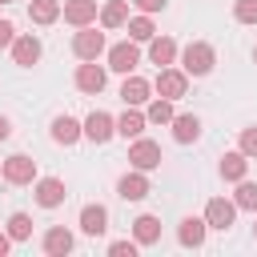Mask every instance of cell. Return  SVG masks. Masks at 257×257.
Returning a JSON list of instances; mask_svg holds the SVG:
<instances>
[{
  "label": "cell",
  "instance_id": "1",
  "mask_svg": "<svg viewBox=\"0 0 257 257\" xmlns=\"http://www.w3.org/2000/svg\"><path fill=\"white\" fill-rule=\"evenodd\" d=\"M213 64H217L213 44L193 40V44H185V48H181V68H185L189 76H209V72H213Z\"/></svg>",
  "mask_w": 257,
  "mask_h": 257
},
{
  "label": "cell",
  "instance_id": "2",
  "mask_svg": "<svg viewBox=\"0 0 257 257\" xmlns=\"http://www.w3.org/2000/svg\"><path fill=\"white\" fill-rule=\"evenodd\" d=\"M161 145L157 141H149V137H137L133 145H128V165L133 169H141V173H153V169H161Z\"/></svg>",
  "mask_w": 257,
  "mask_h": 257
},
{
  "label": "cell",
  "instance_id": "3",
  "mask_svg": "<svg viewBox=\"0 0 257 257\" xmlns=\"http://www.w3.org/2000/svg\"><path fill=\"white\" fill-rule=\"evenodd\" d=\"M153 88H157V96H169V100H177V96H185V88H189V72H185V68H173V64H165V68H157V80H153Z\"/></svg>",
  "mask_w": 257,
  "mask_h": 257
},
{
  "label": "cell",
  "instance_id": "4",
  "mask_svg": "<svg viewBox=\"0 0 257 257\" xmlns=\"http://www.w3.org/2000/svg\"><path fill=\"white\" fill-rule=\"evenodd\" d=\"M0 173H4L8 185H32V181H36V161H32L28 153H12V157L0 165Z\"/></svg>",
  "mask_w": 257,
  "mask_h": 257
},
{
  "label": "cell",
  "instance_id": "5",
  "mask_svg": "<svg viewBox=\"0 0 257 257\" xmlns=\"http://www.w3.org/2000/svg\"><path fill=\"white\" fill-rule=\"evenodd\" d=\"M32 193H36V205H40V209H56V205H64V197H68V189H64L60 177H36V181H32Z\"/></svg>",
  "mask_w": 257,
  "mask_h": 257
},
{
  "label": "cell",
  "instance_id": "6",
  "mask_svg": "<svg viewBox=\"0 0 257 257\" xmlns=\"http://www.w3.org/2000/svg\"><path fill=\"white\" fill-rule=\"evenodd\" d=\"M205 221H209V229H221V233H229V229H233V221H237V201L213 197V201L205 205Z\"/></svg>",
  "mask_w": 257,
  "mask_h": 257
},
{
  "label": "cell",
  "instance_id": "7",
  "mask_svg": "<svg viewBox=\"0 0 257 257\" xmlns=\"http://www.w3.org/2000/svg\"><path fill=\"white\" fill-rule=\"evenodd\" d=\"M72 52H76L80 60H96V56L104 52V32H96L92 24H84V28L72 36Z\"/></svg>",
  "mask_w": 257,
  "mask_h": 257
},
{
  "label": "cell",
  "instance_id": "8",
  "mask_svg": "<svg viewBox=\"0 0 257 257\" xmlns=\"http://www.w3.org/2000/svg\"><path fill=\"white\" fill-rule=\"evenodd\" d=\"M137 64H141V48H137V40H120V44L108 48V68H112V72H124V76H128Z\"/></svg>",
  "mask_w": 257,
  "mask_h": 257
},
{
  "label": "cell",
  "instance_id": "9",
  "mask_svg": "<svg viewBox=\"0 0 257 257\" xmlns=\"http://www.w3.org/2000/svg\"><path fill=\"white\" fill-rule=\"evenodd\" d=\"M84 137L92 141V145H104V141H112L116 137V116H108V112H88L84 116Z\"/></svg>",
  "mask_w": 257,
  "mask_h": 257
},
{
  "label": "cell",
  "instance_id": "10",
  "mask_svg": "<svg viewBox=\"0 0 257 257\" xmlns=\"http://www.w3.org/2000/svg\"><path fill=\"white\" fill-rule=\"evenodd\" d=\"M108 64H96V60H84L80 68H76V88L80 92H88V96H96L100 88H104V80H108V72H104Z\"/></svg>",
  "mask_w": 257,
  "mask_h": 257
},
{
  "label": "cell",
  "instance_id": "11",
  "mask_svg": "<svg viewBox=\"0 0 257 257\" xmlns=\"http://www.w3.org/2000/svg\"><path fill=\"white\" fill-rule=\"evenodd\" d=\"M205 233H209V221H205V217H185V221L177 225V241H181L185 249H201V245H205Z\"/></svg>",
  "mask_w": 257,
  "mask_h": 257
},
{
  "label": "cell",
  "instance_id": "12",
  "mask_svg": "<svg viewBox=\"0 0 257 257\" xmlns=\"http://www.w3.org/2000/svg\"><path fill=\"white\" fill-rule=\"evenodd\" d=\"M72 28H84V24H92L96 16H100V8H96V0H64V12H60Z\"/></svg>",
  "mask_w": 257,
  "mask_h": 257
},
{
  "label": "cell",
  "instance_id": "13",
  "mask_svg": "<svg viewBox=\"0 0 257 257\" xmlns=\"http://www.w3.org/2000/svg\"><path fill=\"white\" fill-rule=\"evenodd\" d=\"M12 60H16L20 68H32V64L40 60V40H36L32 32L16 36V40H12Z\"/></svg>",
  "mask_w": 257,
  "mask_h": 257
},
{
  "label": "cell",
  "instance_id": "14",
  "mask_svg": "<svg viewBox=\"0 0 257 257\" xmlns=\"http://www.w3.org/2000/svg\"><path fill=\"white\" fill-rule=\"evenodd\" d=\"M149 92H153V84H149L145 76H137V72H128L124 84H120V100H124V104H149V100H153Z\"/></svg>",
  "mask_w": 257,
  "mask_h": 257
},
{
  "label": "cell",
  "instance_id": "15",
  "mask_svg": "<svg viewBox=\"0 0 257 257\" xmlns=\"http://www.w3.org/2000/svg\"><path fill=\"white\" fill-rule=\"evenodd\" d=\"M80 137H84V124H80L76 116L60 112V116L52 120V141H56V145H76Z\"/></svg>",
  "mask_w": 257,
  "mask_h": 257
},
{
  "label": "cell",
  "instance_id": "16",
  "mask_svg": "<svg viewBox=\"0 0 257 257\" xmlns=\"http://www.w3.org/2000/svg\"><path fill=\"white\" fill-rule=\"evenodd\" d=\"M201 137V116L197 112H177L173 116V141L177 145H193Z\"/></svg>",
  "mask_w": 257,
  "mask_h": 257
},
{
  "label": "cell",
  "instance_id": "17",
  "mask_svg": "<svg viewBox=\"0 0 257 257\" xmlns=\"http://www.w3.org/2000/svg\"><path fill=\"white\" fill-rule=\"evenodd\" d=\"M116 193H120L124 201H145V197H149V177H145L141 169H133V173H124V177L116 181Z\"/></svg>",
  "mask_w": 257,
  "mask_h": 257
},
{
  "label": "cell",
  "instance_id": "18",
  "mask_svg": "<svg viewBox=\"0 0 257 257\" xmlns=\"http://www.w3.org/2000/svg\"><path fill=\"white\" fill-rule=\"evenodd\" d=\"M40 245H44V253H48V257H68L76 241H72V233H68L64 225H52V229L44 233V241H40Z\"/></svg>",
  "mask_w": 257,
  "mask_h": 257
},
{
  "label": "cell",
  "instance_id": "19",
  "mask_svg": "<svg viewBox=\"0 0 257 257\" xmlns=\"http://www.w3.org/2000/svg\"><path fill=\"white\" fill-rule=\"evenodd\" d=\"M104 229H108V209H104V205H84V209H80V233L100 237Z\"/></svg>",
  "mask_w": 257,
  "mask_h": 257
},
{
  "label": "cell",
  "instance_id": "20",
  "mask_svg": "<svg viewBox=\"0 0 257 257\" xmlns=\"http://www.w3.org/2000/svg\"><path fill=\"white\" fill-rule=\"evenodd\" d=\"M133 237H137V245H157V241H161V217L141 213V217L133 221Z\"/></svg>",
  "mask_w": 257,
  "mask_h": 257
},
{
  "label": "cell",
  "instance_id": "21",
  "mask_svg": "<svg viewBox=\"0 0 257 257\" xmlns=\"http://www.w3.org/2000/svg\"><path fill=\"white\" fill-rule=\"evenodd\" d=\"M149 60H153L157 68L173 64V60H177V40H173V36H153V40H149Z\"/></svg>",
  "mask_w": 257,
  "mask_h": 257
},
{
  "label": "cell",
  "instance_id": "22",
  "mask_svg": "<svg viewBox=\"0 0 257 257\" xmlns=\"http://www.w3.org/2000/svg\"><path fill=\"white\" fill-rule=\"evenodd\" d=\"M145 124H149V116H145V112H137V104H128V112H124V116H116V133H120L124 141H137V137L145 133Z\"/></svg>",
  "mask_w": 257,
  "mask_h": 257
},
{
  "label": "cell",
  "instance_id": "23",
  "mask_svg": "<svg viewBox=\"0 0 257 257\" xmlns=\"http://www.w3.org/2000/svg\"><path fill=\"white\" fill-rule=\"evenodd\" d=\"M60 12H64L60 0H28V20L32 24H52V20H60Z\"/></svg>",
  "mask_w": 257,
  "mask_h": 257
},
{
  "label": "cell",
  "instance_id": "24",
  "mask_svg": "<svg viewBox=\"0 0 257 257\" xmlns=\"http://www.w3.org/2000/svg\"><path fill=\"white\" fill-rule=\"evenodd\" d=\"M128 24V4L124 0H104L100 4V28H124Z\"/></svg>",
  "mask_w": 257,
  "mask_h": 257
},
{
  "label": "cell",
  "instance_id": "25",
  "mask_svg": "<svg viewBox=\"0 0 257 257\" xmlns=\"http://www.w3.org/2000/svg\"><path fill=\"white\" fill-rule=\"evenodd\" d=\"M217 169H221L225 181H245V173H249V157H245L241 149H237V153H225Z\"/></svg>",
  "mask_w": 257,
  "mask_h": 257
},
{
  "label": "cell",
  "instance_id": "26",
  "mask_svg": "<svg viewBox=\"0 0 257 257\" xmlns=\"http://www.w3.org/2000/svg\"><path fill=\"white\" fill-rule=\"evenodd\" d=\"M145 116H149V124H173V100L169 96H153L149 100V108H145Z\"/></svg>",
  "mask_w": 257,
  "mask_h": 257
},
{
  "label": "cell",
  "instance_id": "27",
  "mask_svg": "<svg viewBox=\"0 0 257 257\" xmlns=\"http://www.w3.org/2000/svg\"><path fill=\"white\" fill-rule=\"evenodd\" d=\"M153 36H157V28H153L149 12H141V16H128V40H137V44H149Z\"/></svg>",
  "mask_w": 257,
  "mask_h": 257
},
{
  "label": "cell",
  "instance_id": "28",
  "mask_svg": "<svg viewBox=\"0 0 257 257\" xmlns=\"http://www.w3.org/2000/svg\"><path fill=\"white\" fill-rule=\"evenodd\" d=\"M8 237L12 241H28L32 237V217L28 213H12L8 217Z\"/></svg>",
  "mask_w": 257,
  "mask_h": 257
},
{
  "label": "cell",
  "instance_id": "29",
  "mask_svg": "<svg viewBox=\"0 0 257 257\" xmlns=\"http://www.w3.org/2000/svg\"><path fill=\"white\" fill-rule=\"evenodd\" d=\"M233 201H237V209H249V213H257V185H253V181H237V193H233Z\"/></svg>",
  "mask_w": 257,
  "mask_h": 257
},
{
  "label": "cell",
  "instance_id": "30",
  "mask_svg": "<svg viewBox=\"0 0 257 257\" xmlns=\"http://www.w3.org/2000/svg\"><path fill=\"white\" fill-rule=\"evenodd\" d=\"M233 20L237 24H257V0H233Z\"/></svg>",
  "mask_w": 257,
  "mask_h": 257
},
{
  "label": "cell",
  "instance_id": "31",
  "mask_svg": "<svg viewBox=\"0 0 257 257\" xmlns=\"http://www.w3.org/2000/svg\"><path fill=\"white\" fill-rule=\"evenodd\" d=\"M241 153H245V157H257V124L241 128Z\"/></svg>",
  "mask_w": 257,
  "mask_h": 257
},
{
  "label": "cell",
  "instance_id": "32",
  "mask_svg": "<svg viewBox=\"0 0 257 257\" xmlns=\"http://www.w3.org/2000/svg\"><path fill=\"white\" fill-rule=\"evenodd\" d=\"M137 249H141V245H137V237H133V241H112V245H108V253H112V257H137Z\"/></svg>",
  "mask_w": 257,
  "mask_h": 257
},
{
  "label": "cell",
  "instance_id": "33",
  "mask_svg": "<svg viewBox=\"0 0 257 257\" xmlns=\"http://www.w3.org/2000/svg\"><path fill=\"white\" fill-rule=\"evenodd\" d=\"M12 40H16V28H12V20H0V48H12Z\"/></svg>",
  "mask_w": 257,
  "mask_h": 257
},
{
  "label": "cell",
  "instance_id": "34",
  "mask_svg": "<svg viewBox=\"0 0 257 257\" xmlns=\"http://www.w3.org/2000/svg\"><path fill=\"white\" fill-rule=\"evenodd\" d=\"M133 4H137L141 12H149V16H153V12H165V4H169V0H133Z\"/></svg>",
  "mask_w": 257,
  "mask_h": 257
},
{
  "label": "cell",
  "instance_id": "35",
  "mask_svg": "<svg viewBox=\"0 0 257 257\" xmlns=\"http://www.w3.org/2000/svg\"><path fill=\"white\" fill-rule=\"evenodd\" d=\"M8 137H12V120H8V116H0V141H8Z\"/></svg>",
  "mask_w": 257,
  "mask_h": 257
},
{
  "label": "cell",
  "instance_id": "36",
  "mask_svg": "<svg viewBox=\"0 0 257 257\" xmlns=\"http://www.w3.org/2000/svg\"><path fill=\"white\" fill-rule=\"evenodd\" d=\"M8 249H12V237H8V229H4V233H0V257H4Z\"/></svg>",
  "mask_w": 257,
  "mask_h": 257
},
{
  "label": "cell",
  "instance_id": "37",
  "mask_svg": "<svg viewBox=\"0 0 257 257\" xmlns=\"http://www.w3.org/2000/svg\"><path fill=\"white\" fill-rule=\"evenodd\" d=\"M253 237H257V225H253Z\"/></svg>",
  "mask_w": 257,
  "mask_h": 257
},
{
  "label": "cell",
  "instance_id": "38",
  "mask_svg": "<svg viewBox=\"0 0 257 257\" xmlns=\"http://www.w3.org/2000/svg\"><path fill=\"white\" fill-rule=\"evenodd\" d=\"M0 4H12V0H0Z\"/></svg>",
  "mask_w": 257,
  "mask_h": 257
},
{
  "label": "cell",
  "instance_id": "39",
  "mask_svg": "<svg viewBox=\"0 0 257 257\" xmlns=\"http://www.w3.org/2000/svg\"><path fill=\"white\" fill-rule=\"evenodd\" d=\"M253 60H257V48H253Z\"/></svg>",
  "mask_w": 257,
  "mask_h": 257
}]
</instances>
